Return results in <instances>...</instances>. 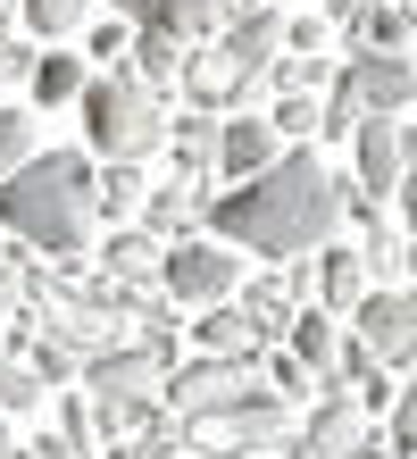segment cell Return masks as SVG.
Segmentation results:
<instances>
[{
	"mask_svg": "<svg viewBox=\"0 0 417 459\" xmlns=\"http://www.w3.org/2000/svg\"><path fill=\"white\" fill-rule=\"evenodd\" d=\"M275 159H284V143H275L267 117H217V176H226V184L267 176Z\"/></svg>",
	"mask_w": 417,
	"mask_h": 459,
	"instance_id": "11",
	"label": "cell"
},
{
	"mask_svg": "<svg viewBox=\"0 0 417 459\" xmlns=\"http://www.w3.org/2000/svg\"><path fill=\"white\" fill-rule=\"evenodd\" d=\"M34 159V117L25 109H0V176H17Z\"/></svg>",
	"mask_w": 417,
	"mask_h": 459,
	"instance_id": "30",
	"label": "cell"
},
{
	"mask_svg": "<svg viewBox=\"0 0 417 459\" xmlns=\"http://www.w3.org/2000/svg\"><path fill=\"white\" fill-rule=\"evenodd\" d=\"M284 351L300 368L326 385V368H334V351H343V334H334V309H292V326H284Z\"/></svg>",
	"mask_w": 417,
	"mask_h": 459,
	"instance_id": "17",
	"label": "cell"
},
{
	"mask_svg": "<svg viewBox=\"0 0 417 459\" xmlns=\"http://www.w3.org/2000/svg\"><path fill=\"white\" fill-rule=\"evenodd\" d=\"M359 117H368V109H359V92H351V67H343V75L326 84V100H317V134H343V143H351V134H359Z\"/></svg>",
	"mask_w": 417,
	"mask_h": 459,
	"instance_id": "26",
	"label": "cell"
},
{
	"mask_svg": "<svg viewBox=\"0 0 417 459\" xmlns=\"http://www.w3.org/2000/svg\"><path fill=\"white\" fill-rule=\"evenodd\" d=\"M359 301H368V259L359 251H317V309L351 317Z\"/></svg>",
	"mask_w": 417,
	"mask_h": 459,
	"instance_id": "16",
	"label": "cell"
},
{
	"mask_svg": "<svg viewBox=\"0 0 417 459\" xmlns=\"http://www.w3.org/2000/svg\"><path fill=\"white\" fill-rule=\"evenodd\" d=\"M184 50H192V42H176V34H159V25H143V34H134V75H143L151 92L176 84V75H184Z\"/></svg>",
	"mask_w": 417,
	"mask_h": 459,
	"instance_id": "23",
	"label": "cell"
},
{
	"mask_svg": "<svg viewBox=\"0 0 417 459\" xmlns=\"http://www.w3.org/2000/svg\"><path fill=\"white\" fill-rule=\"evenodd\" d=\"M117 9H126L134 25H159V34H176V42H192L201 25H217V0H117Z\"/></svg>",
	"mask_w": 417,
	"mask_h": 459,
	"instance_id": "18",
	"label": "cell"
},
{
	"mask_svg": "<svg viewBox=\"0 0 417 459\" xmlns=\"http://www.w3.org/2000/svg\"><path fill=\"white\" fill-rule=\"evenodd\" d=\"M351 92L368 117H401L417 109V59L409 50H351Z\"/></svg>",
	"mask_w": 417,
	"mask_h": 459,
	"instance_id": "9",
	"label": "cell"
},
{
	"mask_svg": "<svg viewBox=\"0 0 417 459\" xmlns=\"http://www.w3.org/2000/svg\"><path fill=\"white\" fill-rule=\"evenodd\" d=\"M393 201H401V218H409V234H417V159L401 168V193H393Z\"/></svg>",
	"mask_w": 417,
	"mask_h": 459,
	"instance_id": "36",
	"label": "cell"
},
{
	"mask_svg": "<svg viewBox=\"0 0 417 459\" xmlns=\"http://www.w3.org/2000/svg\"><path fill=\"white\" fill-rule=\"evenodd\" d=\"M159 385H167V359L151 342H117L100 359H83V418H92V435H151L167 418Z\"/></svg>",
	"mask_w": 417,
	"mask_h": 459,
	"instance_id": "4",
	"label": "cell"
},
{
	"mask_svg": "<svg viewBox=\"0 0 417 459\" xmlns=\"http://www.w3.org/2000/svg\"><path fill=\"white\" fill-rule=\"evenodd\" d=\"M393 451L417 459V385H401V401H393Z\"/></svg>",
	"mask_w": 417,
	"mask_h": 459,
	"instance_id": "33",
	"label": "cell"
},
{
	"mask_svg": "<svg viewBox=\"0 0 417 459\" xmlns=\"http://www.w3.org/2000/svg\"><path fill=\"white\" fill-rule=\"evenodd\" d=\"M9 451H17V443H9V418H0V459H9Z\"/></svg>",
	"mask_w": 417,
	"mask_h": 459,
	"instance_id": "40",
	"label": "cell"
},
{
	"mask_svg": "<svg viewBox=\"0 0 417 459\" xmlns=\"http://www.w3.org/2000/svg\"><path fill=\"white\" fill-rule=\"evenodd\" d=\"M250 393H259V359H209V351H201V359H176V368H167L159 410H167V418H176L184 435H192V426L234 418Z\"/></svg>",
	"mask_w": 417,
	"mask_h": 459,
	"instance_id": "5",
	"label": "cell"
},
{
	"mask_svg": "<svg viewBox=\"0 0 417 459\" xmlns=\"http://www.w3.org/2000/svg\"><path fill=\"white\" fill-rule=\"evenodd\" d=\"M143 193H151L143 168H109V176H92V218H134Z\"/></svg>",
	"mask_w": 417,
	"mask_h": 459,
	"instance_id": "24",
	"label": "cell"
},
{
	"mask_svg": "<svg viewBox=\"0 0 417 459\" xmlns=\"http://www.w3.org/2000/svg\"><path fill=\"white\" fill-rule=\"evenodd\" d=\"M192 334H201L209 359H259V342H250V326H242V309H234V301L201 309V317H192Z\"/></svg>",
	"mask_w": 417,
	"mask_h": 459,
	"instance_id": "22",
	"label": "cell"
},
{
	"mask_svg": "<svg viewBox=\"0 0 417 459\" xmlns=\"http://www.w3.org/2000/svg\"><path fill=\"white\" fill-rule=\"evenodd\" d=\"M351 159H359V193H368V201H384V193H401V168L417 159V143L401 134V117H359Z\"/></svg>",
	"mask_w": 417,
	"mask_h": 459,
	"instance_id": "10",
	"label": "cell"
},
{
	"mask_svg": "<svg viewBox=\"0 0 417 459\" xmlns=\"http://www.w3.org/2000/svg\"><path fill=\"white\" fill-rule=\"evenodd\" d=\"M42 393H50L42 376L25 368L17 351H0V418H34V410H42Z\"/></svg>",
	"mask_w": 417,
	"mask_h": 459,
	"instance_id": "25",
	"label": "cell"
},
{
	"mask_svg": "<svg viewBox=\"0 0 417 459\" xmlns=\"http://www.w3.org/2000/svg\"><path fill=\"white\" fill-rule=\"evenodd\" d=\"M0 34H9V0H0Z\"/></svg>",
	"mask_w": 417,
	"mask_h": 459,
	"instance_id": "41",
	"label": "cell"
},
{
	"mask_svg": "<svg viewBox=\"0 0 417 459\" xmlns=\"http://www.w3.org/2000/svg\"><path fill=\"white\" fill-rule=\"evenodd\" d=\"M267 84H275V92L292 100V92H317V84H334V67H326V59H300V50H275Z\"/></svg>",
	"mask_w": 417,
	"mask_h": 459,
	"instance_id": "27",
	"label": "cell"
},
{
	"mask_svg": "<svg viewBox=\"0 0 417 459\" xmlns=\"http://www.w3.org/2000/svg\"><path fill=\"white\" fill-rule=\"evenodd\" d=\"M167 151H176L184 184H209V176H217V117H209V109L167 117Z\"/></svg>",
	"mask_w": 417,
	"mask_h": 459,
	"instance_id": "15",
	"label": "cell"
},
{
	"mask_svg": "<svg viewBox=\"0 0 417 459\" xmlns=\"http://www.w3.org/2000/svg\"><path fill=\"white\" fill-rule=\"evenodd\" d=\"M92 159L83 151H34L17 176H0V226L25 251L50 259H83L92 251Z\"/></svg>",
	"mask_w": 417,
	"mask_h": 459,
	"instance_id": "2",
	"label": "cell"
},
{
	"mask_svg": "<svg viewBox=\"0 0 417 459\" xmlns=\"http://www.w3.org/2000/svg\"><path fill=\"white\" fill-rule=\"evenodd\" d=\"M409 143H417V134H409Z\"/></svg>",
	"mask_w": 417,
	"mask_h": 459,
	"instance_id": "42",
	"label": "cell"
},
{
	"mask_svg": "<svg viewBox=\"0 0 417 459\" xmlns=\"http://www.w3.org/2000/svg\"><path fill=\"white\" fill-rule=\"evenodd\" d=\"M201 218H209L201 184H151V193H143V234H159V242H192Z\"/></svg>",
	"mask_w": 417,
	"mask_h": 459,
	"instance_id": "13",
	"label": "cell"
},
{
	"mask_svg": "<svg viewBox=\"0 0 417 459\" xmlns=\"http://www.w3.org/2000/svg\"><path fill=\"white\" fill-rule=\"evenodd\" d=\"M351 9H359V0H326V17H351Z\"/></svg>",
	"mask_w": 417,
	"mask_h": 459,
	"instance_id": "39",
	"label": "cell"
},
{
	"mask_svg": "<svg viewBox=\"0 0 417 459\" xmlns=\"http://www.w3.org/2000/svg\"><path fill=\"white\" fill-rule=\"evenodd\" d=\"M359 259H368V276H376V284L409 276V242H401V234H384V226H368V242H359Z\"/></svg>",
	"mask_w": 417,
	"mask_h": 459,
	"instance_id": "29",
	"label": "cell"
},
{
	"mask_svg": "<svg viewBox=\"0 0 417 459\" xmlns=\"http://www.w3.org/2000/svg\"><path fill=\"white\" fill-rule=\"evenodd\" d=\"M234 309H242V326H250V342H275V334L292 326V309H300V301H292L284 284H242V292H234Z\"/></svg>",
	"mask_w": 417,
	"mask_h": 459,
	"instance_id": "21",
	"label": "cell"
},
{
	"mask_svg": "<svg viewBox=\"0 0 417 459\" xmlns=\"http://www.w3.org/2000/svg\"><path fill=\"white\" fill-rule=\"evenodd\" d=\"M25 84L42 92V109H75V100H83V84H92V67H83L75 50H42V59H34V75H25Z\"/></svg>",
	"mask_w": 417,
	"mask_h": 459,
	"instance_id": "19",
	"label": "cell"
},
{
	"mask_svg": "<svg viewBox=\"0 0 417 459\" xmlns=\"http://www.w3.org/2000/svg\"><path fill=\"white\" fill-rule=\"evenodd\" d=\"M343 226V176H326L317 151H284L267 176L209 193V242L259 259H309Z\"/></svg>",
	"mask_w": 417,
	"mask_h": 459,
	"instance_id": "1",
	"label": "cell"
},
{
	"mask_svg": "<svg viewBox=\"0 0 417 459\" xmlns=\"http://www.w3.org/2000/svg\"><path fill=\"white\" fill-rule=\"evenodd\" d=\"M209 50L226 59L234 100H242V92H259V84H267V67H275V50H284V9H242L226 34L209 42Z\"/></svg>",
	"mask_w": 417,
	"mask_h": 459,
	"instance_id": "7",
	"label": "cell"
},
{
	"mask_svg": "<svg viewBox=\"0 0 417 459\" xmlns=\"http://www.w3.org/2000/svg\"><path fill=\"white\" fill-rule=\"evenodd\" d=\"M351 326H359L351 342H368V351H376V359H384V368H393V359H401V351L417 342V284H376V292H368V301H359V309H351Z\"/></svg>",
	"mask_w": 417,
	"mask_h": 459,
	"instance_id": "8",
	"label": "cell"
},
{
	"mask_svg": "<svg viewBox=\"0 0 417 459\" xmlns=\"http://www.w3.org/2000/svg\"><path fill=\"white\" fill-rule=\"evenodd\" d=\"M159 259H167V242L143 234V226H109V242H100V276L109 284H159Z\"/></svg>",
	"mask_w": 417,
	"mask_h": 459,
	"instance_id": "14",
	"label": "cell"
},
{
	"mask_svg": "<svg viewBox=\"0 0 417 459\" xmlns=\"http://www.w3.org/2000/svg\"><path fill=\"white\" fill-rule=\"evenodd\" d=\"M75 109H83V143H92L109 168H143L151 151H167V109H159V92L134 67L92 75Z\"/></svg>",
	"mask_w": 417,
	"mask_h": 459,
	"instance_id": "3",
	"label": "cell"
},
{
	"mask_svg": "<svg viewBox=\"0 0 417 459\" xmlns=\"http://www.w3.org/2000/svg\"><path fill=\"white\" fill-rule=\"evenodd\" d=\"M17 17L34 25V34H75V25L92 17V0H17Z\"/></svg>",
	"mask_w": 417,
	"mask_h": 459,
	"instance_id": "28",
	"label": "cell"
},
{
	"mask_svg": "<svg viewBox=\"0 0 417 459\" xmlns=\"http://www.w3.org/2000/svg\"><path fill=\"white\" fill-rule=\"evenodd\" d=\"M343 25H351V50H409V9H393V0H359Z\"/></svg>",
	"mask_w": 417,
	"mask_h": 459,
	"instance_id": "20",
	"label": "cell"
},
{
	"mask_svg": "<svg viewBox=\"0 0 417 459\" xmlns=\"http://www.w3.org/2000/svg\"><path fill=\"white\" fill-rule=\"evenodd\" d=\"M159 292H167V301H184V309H217V301H234V292H242V251H226V242H209V234L167 242V259H159Z\"/></svg>",
	"mask_w": 417,
	"mask_h": 459,
	"instance_id": "6",
	"label": "cell"
},
{
	"mask_svg": "<svg viewBox=\"0 0 417 459\" xmlns=\"http://www.w3.org/2000/svg\"><path fill=\"white\" fill-rule=\"evenodd\" d=\"M326 42H334L326 17H284V50H300V59H326Z\"/></svg>",
	"mask_w": 417,
	"mask_h": 459,
	"instance_id": "32",
	"label": "cell"
},
{
	"mask_svg": "<svg viewBox=\"0 0 417 459\" xmlns=\"http://www.w3.org/2000/svg\"><path fill=\"white\" fill-rule=\"evenodd\" d=\"M117 50H134L126 25H92V59H117Z\"/></svg>",
	"mask_w": 417,
	"mask_h": 459,
	"instance_id": "35",
	"label": "cell"
},
{
	"mask_svg": "<svg viewBox=\"0 0 417 459\" xmlns=\"http://www.w3.org/2000/svg\"><path fill=\"white\" fill-rule=\"evenodd\" d=\"M25 75H34V50L17 34H0V84H25Z\"/></svg>",
	"mask_w": 417,
	"mask_h": 459,
	"instance_id": "34",
	"label": "cell"
},
{
	"mask_svg": "<svg viewBox=\"0 0 417 459\" xmlns=\"http://www.w3.org/2000/svg\"><path fill=\"white\" fill-rule=\"evenodd\" d=\"M267 126H275V143H300V134H317V92L275 100V109H267Z\"/></svg>",
	"mask_w": 417,
	"mask_h": 459,
	"instance_id": "31",
	"label": "cell"
},
{
	"mask_svg": "<svg viewBox=\"0 0 417 459\" xmlns=\"http://www.w3.org/2000/svg\"><path fill=\"white\" fill-rule=\"evenodd\" d=\"M384 451H393V443H376V435H359V443H351L343 459H384Z\"/></svg>",
	"mask_w": 417,
	"mask_h": 459,
	"instance_id": "37",
	"label": "cell"
},
{
	"mask_svg": "<svg viewBox=\"0 0 417 459\" xmlns=\"http://www.w3.org/2000/svg\"><path fill=\"white\" fill-rule=\"evenodd\" d=\"M393 368H409V385H417V342H409V351H401V359H393Z\"/></svg>",
	"mask_w": 417,
	"mask_h": 459,
	"instance_id": "38",
	"label": "cell"
},
{
	"mask_svg": "<svg viewBox=\"0 0 417 459\" xmlns=\"http://www.w3.org/2000/svg\"><path fill=\"white\" fill-rule=\"evenodd\" d=\"M359 435H368V410H359L351 393H334V385H326V393H317V410H309V426H300L292 443L309 451V459H343Z\"/></svg>",
	"mask_w": 417,
	"mask_h": 459,
	"instance_id": "12",
	"label": "cell"
}]
</instances>
